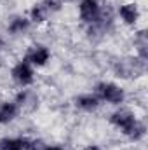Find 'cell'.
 <instances>
[{
    "label": "cell",
    "mask_w": 148,
    "mask_h": 150,
    "mask_svg": "<svg viewBox=\"0 0 148 150\" xmlns=\"http://www.w3.org/2000/svg\"><path fill=\"white\" fill-rule=\"evenodd\" d=\"M108 124L113 129H117L120 134H124L129 142H141L147 136V124L136 117V113L129 108H117L110 113Z\"/></svg>",
    "instance_id": "cell-1"
},
{
    "label": "cell",
    "mask_w": 148,
    "mask_h": 150,
    "mask_svg": "<svg viewBox=\"0 0 148 150\" xmlns=\"http://www.w3.org/2000/svg\"><path fill=\"white\" fill-rule=\"evenodd\" d=\"M101 103H106V105H113V107H122V103H125V89L117 84V82H111V80H101L94 86V91H92Z\"/></svg>",
    "instance_id": "cell-2"
},
{
    "label": "cell",
    "mask_w": 148,
    "mask_h": 150,
    "mask_svg": "<svg viewBox=\"0 0 148 150\" xmlns=\"http://www.w3.org/2000/svg\"><path fill=\"white\" fill-rule=\"evenodd\" d=\"M147 63L140 59L138 56H131V58H124L118 59L113 65V74L118 79H138L141 75H145L147 72Z\"/></svg>",
    "instance_id": "cell-3"
},
{
    "label": "cell",
    "mask_w": 148,
    "mask_h": 150,
    "mask_svg": "<svg viewBox=\"0 0 148 150\" xmlns=\"http://www.w3.org/2000/svg\"><path fill=\"white\" fill-rule=\"evenodd\" d=\"M11 80L21 89V87H32L37 80V70L23 58L11 68Z\"/></svg>",
    "instance_id": "cell-4"
},
{
    "label": "cell",
    "mask_w": 148,
    "mask_h": 150,
    "mask_svg": "<svg viewBox=\"0 0 148 150\" xmlns=\"http://www.w3.org/2000/svg\"><path fill=\"white\" fill-rule=\"evenodd\" d=\"M103 7H105V4L101 0H78L77 2V14H78L80 23H84L85 26L96 23L103 12Z\"/></svg>",
    "instance_id": "cell-5"
},
{
    "label": "cell",
    "mask_w": 148,
    "mask_h": 150,
    "mask_svg": "<svg viewBox=\"0 0 148 150\" xmlns=\"http://www.w3.org/2000/svg\"><path fill=\"white\" fill-rule=\"evenodd\" d=\"M113 21H115V14H113V11H111L110 5L105 4L103 12H101V16L98 18V21L87 26V33H89V37L103 38L105 35H108V33L111 32V28H113Z\"/></svg>",
    "instance_id": "cell-6"
},
{
    "label": "cell",
    "mask_w": 148,
    "mask_h": 150,
    "mask_svg": "<svg viewBox=\"0 0 148 150\" xmlns=\"http://www.w3.org/2000/svg\"><path fill=\"white\" fill-rule=\"evenodd\" d=\"M52 58L51 49L45 44H32L25 54V59L37 70V68H44Z\"/></svg>",
    "instance_id": "cell-7"
},
{
    "label": "cell",
    "mask_w": 148,
    "mask_h": 150,
    "mask_svg": "<svg viewBox=\"0 0 148 150\" xmlns=\"http://www.w3.org/2000/svg\"><path fill=\"white\" fill-rule=\"evenodd\" d=\"M117 18L125 26H136L138 21H140V18H141L140 5L136 2H122L117 7Z\"/></svg>",
    "instance_id": "cell-8"
},
{
    "label": "cell",
    "mask_w": 148,
    "mask_h": 150,
    "mask_svg": "<svg viewBox=\"0 0 148 150\" xmlns=\"http://www.w3.org/2000/svg\"><path fill=\"white\" fill-rule=\"evenodd\" d=\"M38 101H40V98H38L37 91L32 87H21L14 96V103L19 107L21 112L23 110H35L38 107Z\"/></svg>",
    "instance_id": "cell-9"
},
{
    "label": "cell",
    "mask_w": 148,
    "mask_h": 150,
    "mask_svg": "<svg viewBox=\"0 0 148 150\" xmlns=\"http://www.w3.org/2000/svg\"><path fill=\"white\" fill-rule=\"evenodd\" d=\"M32 26H33V25L30 23L28 16H25V14H16V16H12V18L7 21L5 32H7L9 37H23V35H26V33L30 32Z\"/></svg>",
    "instance_id": "cell-10"
},
{
    "label": "cell",
    "mask_w": 148,
    "mask_h": 150,
    "mask_svg": "<svg viewBox=\"0 0 148 150\" xmlns=\"http://www.w3.org/2000/svg\"><path fill=\"white\" fill-rule=\"evenodd\" d=\"M73 105H75V108H77L78 112L92 113V112H96L103 103L99 101V98H98L94 93H82V94L75 96Z\"/></svg>",
    "instance_id": "cell-11"
},
{
    "label": "cell",
    "mask_w": 148,
    "mask_h": 150,
    "mask_svg": "<svg viewBox=\"0 0 148 150\" xmlns=\"http://www.w3.org/2000/svg\"><path fill=\"white\" fill-rule=\"evenodd\" d=\"M19 107L14 103V100H2L0 101V126H9L19 117Z\"/></svg>",
    "instance_id": "cell-12"
},
{
    "label": "cell",
    "mask_w": 148,
    "mask_h": 150,
    "mask_svg": "<svg viewBox=\"0 0 148 150\" xmlns=\"http://www.w3.org/2000/svg\"><path fill=\"white\" fill-rule=\"evenodd\" d=\"M52 18V14L47 11V7L42 4V2H35L32 7H30V11H28V19H30V23L32 25H45V23H49V19Z\"/></svg>",
    "instance_id": "cell-13"
},
{
    "label": "cell",
    "mask_w": 148,
    "mask_h": 150,
    "mask_svg": "<svg viewBox=\"0 0 148 150\" xmlns=\"http://www.w3.org/2000/svg\"><path fill=\"white\" fill-rule=\"evenodd\" d=\"M28 136H4L0 138V150H28Z\"/></svg>",
    "instance_id": "cell-14"
},
{
    "label": "cell",
    "mask_w": 148,
    "mask_h": 150,
    "mask_svg": "<svg viewBox=\"0 0 148 150\" xmlns=\"http://www.w3.org/2000/svg\"><path fill=\"white\" fill-rule=\"evenodd\" d=\"M134 56H138L143 61H148V35L145 28L134 33Z\"/></svg>",
    "instance_id": "cell-15"
},
{
    "label": "cell",
    "mask_w": 148,
    "mask_h": 150,
    "mask_svg": "<svg viewBox=\"0 0 148 150\" xmlns=\"http://www.w3.org/2000/svg\"><path fill=\"white\" fill-rule=\"evenodd\" d=\"M45 7H47V11L54 16V14H58V12H61V9L65 7V4H63V0H40Z\"/></svg>",
    "instance_id": "cell-16"
},
{
    "label": "cell",
    "mask_w": 148,
    "mask_h": 150,
    "mask_svg": "<svg viewBox=\"0 0 148 150\" xmlns=\"http://www.w3.org/2000/svg\"><path fill=\"white\" fill-rule=\"evenodd\" d=\"M82 150H105L101 145H98V143H89V145H85Z\"/></svg>",
    "instance_id": "cell-17"
},
{
    "label": "cell",
    "mask_w": 148,
    "mask_h": 150,
    "mask_svg": "<svg viewBox=\"0 0 148 150\" xmlns=\"http://www.w3.org/2000/svg\"><path fill=\"white\" fill-rule=\"evenodd\" d=\"M42 150H65L63 145H49V143H45V147Z\"/></svg>",
    "instance_id": "cell-18"
},
{
    "label": "cell",
    "mask_w": 148,
    "mask_h": 150,
    "mask_svg": "<svg viewBox=\"0 0 148 150\" xmlns=\"http://www.w3.org/2000/svg\"><path fill=\"white\" fill-rule=\"evenodd\" d=\"M78 0H63V4H77Z\"/></svg>",
    "instance_id": "cell-19"
}]
</instances>
